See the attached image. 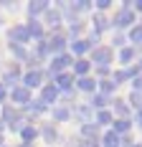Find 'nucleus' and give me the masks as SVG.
<instances>
[{"label": "nucleus", "instance_id": "obj_35", "mask_svg": "<svg viewBox=\"0 0 142 147\" xmlns=\"http://www.w3.org/2000/svg\"><path fill=\"white\" fill-rule=\"evenodd\" d=\"M124 41H127V38H124L122 33H114V46H124Z\"/></svg>", "mask_w": 142, "mask_h": 147}, {"label": "nucleus", "instance_id": "obj_18", "mask_svg": "<svg viewBox=\"0 0 142 147\" xmlns=\"http://www.w3.org/2000/svg\"><path fill=\"white\" fill-rule=\"evenodd\" d=\"M20 137H23V145H30V142L38 137V129H36L33 124H26V127L20 129Z\"/></svg>", "mask_w": 142, "mask_h": 147}, {"label": "nucleus", "instance_id": "obj_14", "mask_svg": "<svg viewBox=\"0 0 142 147\" xmlns=\"http://www.w3.org/2000/svg\"><path fill=\"white\" fill-rule=\"evenodd\" d=\"M89 48H91V46H89L86 38H76V41H71V53H74V56H84Z\"/></svg>", "mask_w": 142, "mask_h": 147}, {"label": "nucleus", "instance_id": "obj_5", "mask_svg": "<svg viewBox=\"0 0 142 147\" xmlns=\"http://www.w3.org/2000/svg\"><path fill=\"white\" fill-rule=\"evenodd\" d=\"M74 63V59H71L69 53H58V56H53V61H51V76H56V74H64V69L66 66H71Z\"/></svg>", "mask_w": 142, "mask_h": 147}, {"label": "nucleus", "instance_id": "obj_46", "mask_svg": "<svg viewBox=\"0 0 142 147\" xmlns=\"http://www.w3.org/2000/svg\"><path fill=\"white\" fill-rule=\"evenodd\" d=\"M3 147H5V145H3Z\"/></svg>", "mask_w": 142, "mask_h": 147}, {"label": "nucleus", "instance_id": "obj_30", "mask_svg": "<svg viewBox=\"0 0 142 147\" xmlns=\"http://www.w3.org/2000/svg\"><path fill=\"white\" fill-rule=\"evenodd\" d=\"M114 112L119 114V119H127V114H129V107H127L124 102H122V99H117V102H114Z\"/></svg>", "mask_w": 142, "mask_h": 147}, {"label": "nucleus", "instance_id": "obj_29", "mask_svg": "<svg viewBox=\"0 0 142 147\" xmlns=\"http://www.w3.org/2000/svg\"><path fill=\"white\" fill-rule=\"evenodd\" d=\"M69 117H71V109H66V107H56L53 109V119L56 122H66Z\"/></svg>", "mask_w": 142, "mask_h": 147}, {"label": "nucleus", "instance_id": "obj_26", "mask_svg": "<svg viewBox=\"0 0 142 147\" xmlns=\"http://www.w3.org/2000/svg\"><path fill=\"white\" fill-rule=\"evenodd\" d=\"M10 53H13L18 61H26V59H28V51H26L23 46H18V43H10Z\"/></svg>", "mask_w": 142, "mask_h": 147}, {"label": "nucleus", "instance_id": "obj_40", "mask_svg": "<svg viewBox=\"0 0 142 147\" xmlns=\"http://www.w3.org/2000/svg\"><path fill=\"white\" fill-rule=\"evenodd\" d=\"M135 119H137V124L142 127V109H137V114H135Z\"/></svg>", "mask_w": 142, "mask_h": 147}, {"label": "nucleus", "instance_id": "obj_17", "mask_svg": "<svg viewBox=\"0 0 142 147\" xmlns=\"http://www.w3.org/2000/svg\"><path fill=\"white\" fill-rule=\"evenodd\" d=\"M76 86L81 91H86V94H91V91H97V81L89 79V76H81V79H76Z\"/></svg>", "mask_w": 142, "mask_h": 147}, {"label": "nucleus", "instance_id": "obj_47", "mask_svg": "<svg viewBox=\"0 0 142 147\" xmlns=\"http://www.w3.org/2000/svg\"><path fill=\"white\" fill-rule=\"evenodd\" d=\"M140 26H142V23H140Z\"/></svg>", "mask_w": 142, "mask_h": 147}, {"label": "nucleus", "instance_id": "obj_27", "mask_svg": "<svg viewBox=\"0 0 142 147\" xmlns=\"http://www.w3.org/2000/svg\"><path fill=\"white\" fill-rule=\"evenodd\" d=\"M46 23H48V26H58V23H61V13L53 10V8H48V10H46Z\"/></svg>", "mask_w": 142, "mask_h": 147}, {"label": "nucleus", "instance_id": "obj_32", "mask_svg": "<svg viewBox=\"0 0 142 147\" xmlns=\"http://www.w3.org/2000/svg\"><path fill=\"white\" fill-rule=\"evenodd\" d=\"M28 109H30V112H33V114H41V112H46V104H43L41 99H38V104H36V102H33V99H30Z\"/></svg>", "mask_w": 142, "mask_h": 147}, {"label": "nucleus", "instance_id": "obj_11", "mask_svg": "<svg viewBox=\"0 0 142 147\" xmlns=\"http://www.w3.org/2000/svg\"><path fill=\"white\" fill-rule=\"evenodd\" d=\"M46 46H48V53L58 56V53H64V48H66V38H64V36H53L51 41H46Z\"/></svg>", "mask_w": 142, "mask_h": 147}, {"label": "nucleus", "instance_id": "obj_7", "mask_svg": "<svg viewBox=\"0 0 142 147\" xmlns=\"http://www.w3.org/2000/svg\"><path fill=\"white\" fill-rule=\"evenodd\" d=\"M13 41L10 43H18V46H23V43H28L30 41V36H28V28L26 26H15V28H10V33H8Z\"/></svg>", "mask_w": 142, "mask_h": 147}, {"label": "nucleus", "instance_id": "obj_6", "mask_svg": "<svg viewBox=\"0 0 142 147\" xmlns=\"http://www.w3.org/2000/svg\"><path fill=\"white\" fill-rule=\"evenodd\" d=\"M41 84H43V71H41V69H30V71L23 76V86H26V89L41 86Z\"/></svg>", "mask_w": 142, "mask_h": 147}, {"label": "nucleus", "instance_id": "obj_37", "mask_svg": "<svg viewBox=\"0 0 142 147\" xmlns=\"http://www.w3.org/2000/svg\"><path fill=\"white\" fill-rule=\"evenodd\" d=\"M97 71H99V76H107L109 74V66H97Z\"/></svg>", "mask_w": 142, "mask_h": 147}, {"label": "nucleus", "instance_id": "obj_41", "mask_svg": "<svg viewBox=\"0 0 142 147\" xmlns=\"http://www.w3.org/2000/svg\"><path fill=\"white\" fill-rule=\"evenodd\" d=\"M135 10H140V13H142V0H137V3H135Z\"/></svg>", "mask_w": 142, "mask_h": 147}, {"label": "nucleus", "instance_id": "obj_33", "mask_svg": "<svg viewBox=\"0 0 142 147\" xmlns=\"http://www.w3.org/2000/svg\"><path fill=\"white\" fill-rule=\"evenodd\" d=\"M129 102H132L135 109H142V94L140 91H132V94H129Z\"/></svg>", "mask_w": 142, "mask_h": 147}, {"label": "nucleus", "instance_id": "obj_22", "mask_svg": "<svg viewBox=\"0 0 142 147\" xmlns=\"http://www.w3.org/2000/svg\"><path fill=\"white\" fill-rule=\"evenodd\" d=\"M74 112H76V117L81 119V124H89V122H94V117H91V107H76Z\"/></svg>", "mask_w": 142, "mask_h": 147}, {"label": "nucleus", "instance_id": "obj_2", "mask_svg": "<svg viewBox=\"0 0 142 147\" xmlns=\"http://www.w3.org/2000/svg\"><path fill=\"white\" fill-rule=\"evenodd\" d=\"M132 23H135V10H132V8H122L119 13L114 15V20H112L114 28H129Z\"/></svg>", "mask_w": 142, "mask_h": 147}, {"label": "nucleus", "instance_id": "obj_23", "mask_svg": "<svg viewBox=\"0 0 142 147\" xmlns=\"http://www.w3.org/2000/svg\"><path fill=\"white\" fill-rule=\"evenodd\" d=\"M112 122H114L112 112H107V109H101V112L94 114V124H97V127H101V124H112Z\"/></svg>", "mask_w": 142, "mask_h": 147}, {"label": "nucleus", "instance_id": "obj_21", "mask_svg": "<svg viewBox=\"0 0 142 147\" xmlns=\"http://www.w3.org/2000/svg\"><path fill=\"white\" fill-rule=\"evenodd\" d=\"M38 134H43V140H46V142H56V127H53V124H43L41 129H38Z\"/></svg>", "mask_w": 142, "mask_h": 147}, {"label": "nucleus", "instance_id": "obj_24", "mask_svg": "<svg viewBox=\"0 0 142 147\" xmlns=\"http://www.w3.org/2000/svg\"><path fill=\"white\" fill-rule=\"evenodd\" d=\"M109 28V20H107V15H94V33H97V36H99L101 30H107Z\"/></svg>", "mask_w": 142, "mask_h": 147}, {"label": "nucleus", "instance_id": "obj_4", "mask_svg": "<svg viewBox=\"0 0 142 147\" xmlns=\"http://www.w3.org/2000/svg\"><path fill=\"white\" fill-rule=\"evenodd\" d=\"M10 99H13L18 107H28L30 104V89H26L23 84H18V86H13V91H10Z\"/></svg>", "mask_w": 142, "mask_h": 147}, {"label": "nucleus", "instance_id": "obj_12", "mask_svg": "<svg viewBox=\"0 0 142 147\" xmlns=\"http://www.w3.org/2000/svg\"><path fill=\"white\" fill-rule=\"evenodd\" d=\"M26 28H28V36L33 38L36 36V41H43V23L38 18H30L28 23H26Z\"/></svg>", "mask_w": 142, "mask_h": 147}, {"label": "nucleus", "instance_id": "obj_20", "mask_svg": "<svg viewBox=\"0 0 142 147\" xmlns=\"http://www.w3.org/2000/svg\"><path fill=\"white\" fill-rule=\"evenodd\" d=\"M97 89H99V94H104V96H109L114 89H117V84H114L112 79H101V81H97Z\"/></svg>", "mask_w": 142, "mask_h": 147}, {"label": "nucleus", "instance_id": "obj_9", "mask_svg": "<svg viewBox=\"0 0 142 147\" xmlns=\"http://www.w3.org/2000/svg\"><path fill=\"white\" fill-rule=\"evenodd\" d=\"M53 79H56L53 84H56L58 91H66V89H71V86H74V81H76V76H71V74H66V71H64V74H56Z\"/></svg>", "mask_w": 142, "mask_h": 147}, {"label": "nucleus", "instance_id": "obj_13", "mask_svg": "<svg viewBox=\"0 0 142 147\" xmlns=\"http://www.w3.org/2000/svg\"><path fill=\"white\" fill-rule=\"evenodd\" d=\"M81 134L86 137V142H97V137H99V127H97L94 122H89V124H81Z\"/></svg>", "mask_w": 142, "mask_h": 147}, {"label": "nucleus", "instance_id": "obj_43", "mask_svg": "<svg viewBox=\"0 0 142 147\" xmlns=\"http://www.w3.org/2000/svg\"><path fill=\"white\" fill-rule=\"evenodd\" d=\"M20 147H33V145H20Z\"/></svg>", "mask_w": 142, "mask_h": 147}, {"label": "nucleus", "instance_id": "obj_39", "mask_svg": "<svg viewBox=\"0 0 142 147\" xmlns=\"http://www.w3.org/2000/svg\"><path fill=\"white\" fill-rule=\"evenodd\" d=\"M5 96H8V91H5V86L0 84V102H5Z\"/></svg>", "mask_w": 142, "mask_h": 147}, {"label": "nucleus", "instance_id": "obj_25", "mask_svg": "<svg viewBox=\"0 0 142 147\" xmlns=\"http://www.w3.org/2000/svg\"><path fill=\"white\" fill-rule=\"evenodd\" d=\"M107 104H109V96H104V94L97 91V94H94V99H91V109H99V112H101Z\"/></svg>", "mask_w": 142, "mask_h": 147}, {"label": "nucleus", "instance_id": "obj_34", "mask_svg": "<svg viewBox=\"0 0 142 147\" xmlns=\"http://www.w3.org/2000/svg\"><path fill=\"white\" fill-rule=\"evenodd\" d=\"M132 86H135L132 91H140L142 94V76H135V84H132Z\"/></svg>", "mask_w": 142, "mask_h": 147}, {"label": "nucleus", "instance_id": "obj_1", "mask_svg": "<svg viewBox=\"0 0 142 147\" xmlns=\"http://www.w3.org/2000/svg\"><path fill=\"white\" fill-rule=\"evenodd\" d=\"M3 119L8 122V127H10L13 132H20V129L26 127V124H23V122H26V119H23V114H20L18 109H13V107H5V112H3Z\"/></svg>", "mask_w": 142, "mask_h": 147}, {"label": "nucleus", "instance_id": "obj_31", "mask_svg": "<svg viewBox=\"0 0 142 147\" xmlns=\"http://www.w3.org/2000/svg\"><path fill=\"white\" fill-rule=\"evenodd\" d=\"M135 53H137L135 48H129V46H124V48L119 51V61H122V63H129V61L135 59Z\"/></svg>", "mask_w": 142, "mask_h": 147}, {"label": "nucleus", "instance_id": "obj_10", "mask_svg": "<svg viewBox=\"0 0 142 147\" xmlns=\"http://www.w3.org/2000/svg\"><path fill=\"white\" fill-rule=\"evenodd\" d=\"M48 8H51L48 0H33V3H28V15H30V18H38V15L46 13Z\"/></svg>", "mask_w": 142, "mask_h": 147}, {"label": "nucleus", "instance_id": "obj_44", "mask_svg": "<svg viewBox=\"0 0 142 147\" xmlns=\"http://www.w3.org/2000/svg\"><path fill=\"white\" fill-rule=\"evenodd\" d=\"M0 147H3V137H0Z\"/></svg>", "mask_w": 142, "mask_h": 147}, {"label": "nucleus", "instance_id": "obj_36", "mask_svg": "<svg viewBox=\"0 0 142 147\" xmlns=\"http://www.w3.org/2000/svg\"><path fill=\"white\" fill-rule=\"evenodd\" d=\"M81 30H84L81 23H74V26H71V33H81Z\"/></svg>", "mask_w": 142, "mask_h": 147}, {"label": "nucleus", "instance_id": "obj_28", "mask_svg": "<svg viewBox=\"0 0 142 147\" xmlns=\"http://www.w3.org/2000/svg\"><path fill=\"white\" fill-rule=\"evenodd\" d=\"M129 41L135 46L142 43V26H132V28H129Z\"/></svg>", "mask_w": 142, "mask_h": 147}, {"label": "nucleus", "instance_id": "obj_3", "mask_svg": "<svg viewBox=\"0 0 142 147\" xmlns=\"http://www.w3.org/2000/svg\"><path fill=\"white\" fill-rule=\"evenodd\" d=\"M112 48H109V46H97V48H94V53H91V59H94V63H97V66H109V63H112Z\"/></svg>", "mask_w": 142, "mask_h": 147}, {"label": "nucleus", "instance_id": "obj_19", "mask_svg": "<svg viewBox=\"0 0 142 147\" xmlns=\"http://www.w3.org/2000/svg\"><path fill=\"white\" fill-rule=\"evenodd\" d=\"M71 66H74V74H76L79 79H81V76H86V74H89V69H91V63H89L86 59H79V61H74Z\"/></svg>", "mask_w": 142, "mask_h": 147}, {"label": "nucleus", "instance_id": "obj_8", "mask_svg": "<svg viewBox=\"0 0 142 147\" xmlns=\"http://www.w3.org/2000/svg\"><path fill=\"white\" fill-rule=\"evenodd\" d=\"M58 94H61V91L56 89V84H43V89H41V102L48 107V104H53L58 99Z\"/></svg>", "mask_w": 142, "mask_h": 147}, {"label": "nucleus", "instance_id": "obj_16", "mask_svg": "<svg viewBox=\"0 0 142 147\" xmlns=\"http://www.w3.org/2000/svg\"><path fill=\"white\" fill-rule=\"evenodd\" d=\"M132 129V122L129 119H114L112 122V132L114 134H127Z\"/></svg>", "mask_w": 142, "mask_h": 147}, {"label": "nucleus", "instance_id": "obj_15", "mask_svg": "<svg viewBox=\"0 0 142 147\" xmlns=\"http://www.w3.org/2000/svg\"><path fill=\"white\" fill-rule=\"evenodd\" d=\"M18 79H20V69H18V66H13V69H8V71H5V76H3V81H0V84H3V86H5V84L18 86Z\"/></svg>", "mask_w": 142, "mask_h": 147}, {"label": "nucleus", "instance_id": "obj_38", "mask_svg": "<svg viewBox=\"0 0 142 147\" xmlns=\"http://www.w3.org/2000/svg\"><path fill=\"white\" fill-rule=\"evenodd\" d=\"M97 8H99V10H104V8H109V0H99V3H97Z\"/></svg>", "mask_w": 142, "mask_h": 147}, {"label": "nucleus", "instance_id": "obj_45", "mask_svg": "<svg viewBox=\"0 0 142 147\" xmlns=\"http://www.w3.org/2000/svg\"><path fill=\"white\" fill-rule=\"evenodd\" d=\"M140 69H142V63H140V66H137V71H140Z\"/></svg>", "mask_w": 142, "mask_h": 147}, {"label": "nucleus", "instance_id": "obj_42", "mask_svg": "<svg viewBox=\"0 0 142 147\" xmlns=\"http://www.w3.org/2000/svg\"><path fill=\"white\" fill-rule=\"evenodd\" d=\"M3 129H5V122H3V119H0V132H3Z\"/></svg>", "mask_w": 142, "mask_h": 147}]
</instances>
